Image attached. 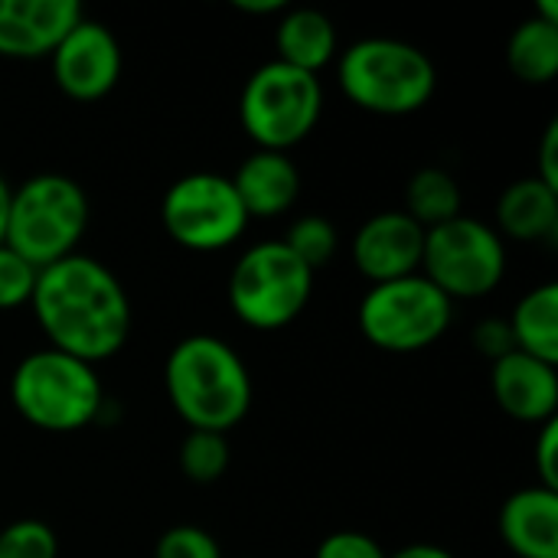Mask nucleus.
I'll return each instance as SVG.
<instances>
[{"label":"nucleus","mask_w":558,"mask_h":558,"mask_svg":"<svg viewBox=\"0 0 558 558\" xmlns=\"http://www.w3.org/2000/svg\"><path fill=\"white\" fill-rule=\"evenodd\" d=\"M49 62H52L56 85L69 98L98 101L118 85L124 56H121L118 36L105 23L82 16L65 33V39L52 49Z\"/></svg>","instance_id":"9b49d317"},{"label":"nucleus","mask_w":558,"mask_h":558,"mask_svg":"<svg viewBox=\"0 0 558 558\" xmlns=\"http://www.w3.org/2000/svg\"><path fill=\"white\" fill-rule=\"evenodd\" d=\"M425 252V229L402 209L369 216L353 239V262L373 281H396L418 275Z\"/></svg>","instance_id":"f8f14e48"},{"label":"nucleus","mask_w":558,"mask_h":558,"mask_svg":"<svg viewBox=\"0 0 558 558\" xmlns=\"http://www.w3.org/2000/svg\"><path fill=\"white\" fill-rule=\"evenodd\" d=\"M7 213H10V183L0 177V245H3V235H7Z\"/></svg>","instance_id":"473e14b6"},{"label":"nucleus","mask_w":558,"mask_h":558,"mask_svg":"<svg viewBox=\"0 0 558 558\" xmlns=\"http://www.w3.org/2000/svg\"><path fill=\"white\" fill-rule=\"evenodd\" d=\"M510 333L520 353L558 366V284H539L520 298L510 314Z\"/></svg>","instance_id":"6ab92c4d"},{"label":"nucleus","mask_w":558,"mask_h":558,"mask_svg":"<svg viewBox=\"0 0 558 558\" xmlns=\"http://www.w3.org/2000/svg\"><path fill=\"white\" fill-rule=\"evenodd\" d=\"M167 235L190 252H219L239 242L248 213L229 177L196 170L180 177L160 203Z\"/></svg>","instance_id":"9d476101"},{"label":"nucleus","mask_w":558,"mask_h":558,"mask_svg":"<svg viewBox=\"0 0 558 558\" xmlns=\"http://www.w3.org/2000/svg\"><path fill=\"white\" fill-rule=\"evenodd\" d=\"M88 196L65 173H36L10 190L7 235L20 258L36 271L75 255L78 239L88 229Z\"/></svg>","instance_id":"20e7f679"},{"label":"nucleus","mask_w":558,"mask_h":558,"mask_svg":"<svg viewBox=\"0 0 558 558\" xmlns=\"http://www.w3.org/2000/svg\"><path fill=\"white\" fill-rule=\"evenodd\" d=\"M536 180H543L546 186L558 190V121H549V128H546V134H543Z\"/></svg>","instance_id":"c756f323"},{"label":"nucleus","mask_w":558,"mask_h":558,"mask_svg":"<svg viewBox=\"0 0 558 558\" xmlns=\"http://www.w3.org/2000/svg\"><path fill=\"white\" fill-rule=\"evenodd\" d=\"M402 213L409 219H415L425 232L451 222L454 216H461L458 180L441 167H422L405 186V209Z\"/></svg>","instance_id":"412c9836"},{"label":"nucleus","mask_w":558,"mask_h":558,"mask_svg":"<svg viewBox=\"0 0 558 558\" xmlns=\"http://www.w3.org/2000/svg\"><path fill=\"white\" fill-rule=\"evenodd\" d=\"M82 20L75 0H0V56L43 59Z\"/></svg>","instance_id":"ddd939ff"},{"label":"nucleus","mask_w":558,"mask_h":558,"mask_svg":"<svg viewBox=\"0 0 558 558\" xmlns=\"http://www.w3.org/2000/svg\"><path fill=\"white\" fill-rule=\"evenodd\" d=\"M389 558H454L448 549H441V546H432V543H415V546H405L402 553H396V556Z\"/></svg>","instance_id":"7c9ffc66"},{"label":"nucleus","mask_w":558,"mask_h":558,"mask_svg":"<svg viewBox=\"0 0 558 558\" xmlns=\"http://www.w3.org/2000/svg\"><path fill=\"white\" fill-rule=\"evenodd\" d=\"M490 389H494L497 405L517 422L546 425L556 418L558 373L553 363H543L536 356L513 350L510 356L494 363Z\"/></svg>","instance_id":"4468645a"},{"label":"nucleus","mask_w":558,"mask_h":558,"mask_svg":"<svg viewBox=\"0 0 558 558\" xmlns=\"http://www.w3.org/2000/svg\"><path fill=\"white\" fill-rule=\"evenodd\" d=\"M10 399L33 428L65 435L92 425L101 412V379L95 366L52 347L23 356L10 376Z\"/></svg>","instance_id":"39448f33"},{"label":"nucleus","mask_w":558,"mask_h":558,"mask_svg":"<svg viewBox=\"0 0 558 558\" xmlns=\"http://www.w3.org/2000/svg\"><path fill=\"white\" fill-rule=\"evenodd\" d=\"M29 304L49 347L88 366L114 356L128 343L131 301L114 271L92 255L75 252L39 268Z\"/></svg>","instance_id":"f257e3e1"},{"label":"nucleus","mask_w":558,"mask_h":558,"mask_svg":"<svg viewBox=\"0 0 558 558\" xmlns=\"http://www.w3.org/2000/svg\"><path fill=\"white\" fill-rule=\"evenodd\" d=\"M275 43L281 62L317 75L337 56V26L324 10L298 7L281 16Z\"/></svg>","instance_id":"a211bd4d"},{"label":"nucleus","mask_w":558,"mask_h":558,"mask_svg":"<svg viewBox=\"0 0 558 558\" xmlns=\"http://www.w3.org/2000/svg\"><path fill=\"white\" fill-rule=\"evenodd\" d=\"M497 226L500 239L510 235L517 242H543L558 232V190L546 186L536 177H523L510 183L497 199Z\"/></svg>","instance_id":"f3484780"},{"label":"nucleus","mask_w":558,"mask_h":558,"mask_svg":"<svg viewBox=\"0 0 558 558\" xmlns=\"http://www.w3.org/2000/svg\"><path fill=\"white\" fill-rule=\"evenodd\" d=\"M314 291V271L278 239L252 245L229 275L232 314L255 330H281L301 317Z\"/></svg>","instance_id":"0eeeda50"},{"label":"nucleus","mask_w":558,"mask_h":558,"mask_svg":"<svg viewBox=\"0 0 558 558\" xmlns=\"http://www.w3.org/2000/svg\"><path fill=\"white\" fill-rule=\"evenodd\" d=\"M170 405L190 432L235 428L252 409V376L245 360L219 337H183L163 366Z\"/></svg>","instance_id":"f03ea898"},{"label":"nucleus","mask_w":558,"mask_h":558,"mask_svg":"<svg viewBox=\"0 0 558 558\" xmlns=\"http://www.w3.org/2000/svg\"><path fill=\"white\" fill-rule=\"evenodd\" d=\"M0 558H59V539L43 520H16L0 530Z\"/></svg>","instance_id":"b1692460"},{"label":"nucleus","mask_w":558,"mask_h":558,"mask_svg":"<svg viewBox=\"0 0 558 558\" xmlns=\"http://www.w3.org/2000/svg\"><path fill=\"white\" fill-rule=\"evenodd\" d=\"M337 78L356 108L392 118L422 111L438 88V69L428 52L392 36H366L343 49Z\"/></svg>","instance_id":"7ed1b4c3"},{"label":"nucleus","mask_w":558,"mask_h":558,"mask_svg":"<svg viewBox=\"0 0 558 558\" xmlns=\"http://www.w3.org/2000/svg\"><path fill=\"white\" fill-rule=\"evenodd\" d=\"M36 288V268L10 245H0V311L29 304Z\"/></svg>","instance_id":"393cba45"},{"label":"nucleus","mask_w":558,"mask_h":558,"mask_svg":"<svg viewBox=\"0 0 558 558\" xmlns=\"http://www.w3.org/2000/svg\"><path fill=\"white\" fill-rule=\"evenodd\" d=\"M324 85L314 72L294 69L281 59L258 65L239 98V118L258 150L288 154L320 121Z\"/></svg>","instance_id":"423d86ee"},{"label":"nucleus","mask_w":558,"mask_h":558,"mask_svg":"<svg viewBox=\"0 0 558 558\" xmlns=\"http://www.w3.org/2000/svg\"><path fill=\"white\" fill-rule=\"evenodd\" d=\"M314 558H389L383 553V546L366 536V533H356V530H340V533H330L320 546Z\"/></svg>","instance_id":"bb28decb"},{"label":"nucleus","mask_w":558,"mask_h":558,"mask_svg":"<svg viewBox=\"0 0 558 558\" xmlns=\"http://www.w3.org/2000/svg\"><path fill=\"white\" fill-rule=\"evenodd\" d=\"M507 62L520 82H553L558 75V23H549L536 13L523 20L507 43Z\"/></svg>","instance_id":"aec40b11"},{"label":"nucleus","mask_w":558,"mask_h":558,"mask_svg":"<svg viewBox=\"0 0 558 558\" xmlns=\"http://www.w3.org/2000/svg\"><path fill=\"white\" fill-rule=\"evenodd\" d=\"M248 219L252 216H281L301 196V170L281 150H255L242 160L235 177H229Z\"/></svg>","instance_id":"dca6fc26"},{"label":"nucleus","mask_w":558,"mask_h":558,"mask_svg":"<svg viewBox=\"0 0 558 558\" xmlns=\"http://www.w3.org/2000/svg\"><path fill=\"white\" fill-rule=\"evenodd\" d=\"M448 301L425 275L373 284L360 304L363 337L386 353H418L441 340L451 324Z\"/></svg>","instance_id":"1a4fd4ad"},{"label":"nucleus","mask_w":558,"mask_h":558,"mask_svg":"<svg viewBox=\"0 0 558 558\" xmlns=\"http://www.w3.org/2000/svg\"><path fill=\"white\" fill-rule=\"evenodd\" d=\"M232 451L219 432H190L180 445V471L193 484H216L229 471Z\"/></svg>","instance_id":"4be33fe9"},{"label":"nucleus","mask_w":558,"mask_h":558,"mask_svg":"<svg viewBox=\"0 0 558 558\" xmlns=\"http://www.w3.org/2000/svg\"><path fill=\"white\" fill-rule=\"evenodd\" d=\"M500 536L520 558H558V490L523 487L500 507Z\"/></svg>","instance_id":"2eb2a0df"},{"label":"nucleus","mask_w":558,"mask_h":558,"mask_svg":"<svg viewBox=\"0 0 558 558\" xmlns=\"http://www.w3.org/2000/svg\"><path fill=\"white\" fill-rule=\"evenodd\" d=\"M281 242H284L311 271H317V268H324V265L333 262L337 245H340V235H337V229H333L330 219H324V216H301V219L288 229V235H284Z\"/></svg>","instance_id":"5701e85b"},{"label":"nucleus","mask_w":558,"mask_h":558,"mask_svg":"<svg viewBox=\"0 0 558 558\" xmlns=\"http://www.w3.org/2000/svg\"><path fill=\"white\" fill-rule=\"evenodd\" d=\"M422 268L448 301L484 298L507 275V245L497 229L461 213L425 232Z\"/></svg>","instance_id":"6e6552de"},{"label":"nucleus","mask_w":558,"mask_h":558,"mask_svg":"<svg viewBox=\"0 0 558 558\" xmlns=\"http://www.w3.org/2000/svg\"><path fill=\"white\" fill-rule=\"evenodd\" d=\"M232 7L242 13H278L284 10V0H232Z\"/></svg>","instance_id":"2f4dec72"},{"label":"nucleus","mask_w":558,"mask_h":558,"mask_svg":"<svg viewBox=\"0 0 558 558\" xmlns=\"http://www.w3.org/2000/svg\"><path fill=\"white\" fill-rule=\"evenodd\" d=\"M474 347L487 356V360H504L517 350L513 343V333H510V324L500 320V317H490V320H481L474 327Z\"/></svg>","instance_id":"cd10ccee"},{"label":"nucleus","mask_w":558,"mask_h":558,"mask_svg":"<svg viewBox=\"0 0 558 558\" xmlns=\"http://www.w3.org/2000/svg\"><path fill=\"white\" fill-rule=\"evenodd\" d=\"M556 454H558V422H546L536 441V471H539V487L558 490V471H556Z\"/></svg>","instance_id":"c85d7f7f"},{"label":"nucleus","mask_w":558,"mask_h":558,"mask_svg":"<svg viewBox=\"0 0 558 558\" xmlns=\"http://www.w3.org/2000/svg\"><path fill=\"white\" fill-rule=\"evenodd\" d=\"M154 558H222V549L213 533L183 523V526H170L157 539Z\"/></svg>","instance_id":"a878e982"}]
</instances>
